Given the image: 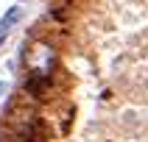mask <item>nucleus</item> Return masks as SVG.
Instances as JSON below:
<instances>
[{"instance_id": "obj_1", "label": "nucleus", "mask_w": 148, "mask_h": 142, "mask_svg": "<svg viewBox=\"0 0 148 142\" xmlns=\"http://www.w3.org/2000/svg\"><path fill=\"white\" fill-rule=\"evenodd\" d=\"M25 61H28V73L50 75L53 67H56V50L50 48L48 42H34L31 50L25 53Z\"/></svg>"}, {"instance_id": "obj_2", "label": "nucleus", "mask_w": 148, "mask_h": 142, "mask_svg": "<svg viewBox=\"0 0 148 142\" xmlns=\"http://www.w3.org/2000/svg\"><path fill=\"white\" fill-rule=\"evenodd\" d=\"M20 20H23V8H20V6H11V8L6 11V17H3V25L11 28V25H17Z\"/></svg>"}, {"instance_id": "obj_3", "label": "nucleus", "mask_w": 148, "mask_h": 142, "mask_svg": "<svg viewBox=\"0 0 148 142\" xmlns=\"http://www.w3.org/2000/svg\"><path fill=\"white\" fill-rule=\"evenodd\" d=\"M6 33H8V28L3 22H0V45H3V42H6Z\"/></svg>"}, {"instance_id": "obj_4", "label": "nucleus", "mask_w": 148, "mask_h": 142, "mask_svg": "<svg viewBox=\"0 0 148 142\" xmlns=\"http://www.w3.org/2000/svg\"><path fill=\"white\" fill-rule=\"evenodd\" d=\"M6 89H8L6 84H0V95H6Z\"/></svg>"}, {"instance_id": "obj_5", "label": "nucleus", "mask_w": 148, "mask_h": 142, "mask_svg": "<svg viewBox=\"0 0 148 142\" xmlns=\"http://www.w3.org/2000/svg\"><path fill=\"white\" fill-rule=\"evenodd\" d=\"M20 3H25V0H20Z\"/></svg>"}]
</instances>
